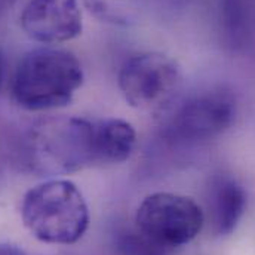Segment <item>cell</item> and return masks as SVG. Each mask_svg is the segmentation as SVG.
<instances>
[{
  "label": "cell",
  "instance_id": "6da1fadb",
  "mask_svg": "<svg viewBox=\"0 0 255 255\" xmlns=\"http://www.w3.org/2000/svg\"><path fill=\"white\" fill-rule=\"evenodd\" d=\"M83 80V67L74 54L43 46L28 51L16 64L10 95L24 110H55L73 101Z\"/></svg>",
  "mask_w": 255,
  "mask_h": 255
},
{
  "label": "cell",
  "instance_id": "7a4b0ae2",
  "mask_svg": "<svg viewBox=\"0 0 255 255\" xmlns=\"http://www.w3.org/2000/svg\"><path fill=\"white\" fill-rule=\"evenodd\" d=\"M24 156L31 171L51 177L95 166V121L74 116L39 121L25 135Z\"/></svg>",
  "mask_w": 255,
  "mask_h": 255
},
{
  "label": "cell",
  "instance_id": "3957f363",
  "mask_svg": "<svg viewBox=\"0 0 255 255\" xmlns=\"http://www.w3.org/2000/svg\"><path fill=\"white\" fill-rule=\"evenodd\" d=\"M21 218L25 229L40 242L73 245L88 230L89 208L74 183L54 178L24 194Z\"/></svg>",
  "mask_w": 255,
  "mask_h": 255
},
{
  "label": "cell",
  "instance_id": "277c9868",
  "mask_svg": "<svg viewBox=\"0 0 255 255\" xmlns=\"http://www.w3.org/2000/svg\"><path fill=\"white\" fill-rule=\"evenodd\" d=\"M118 85L132 109L165 113L181 97L183 71L180 64L163 52H138L122 64Z\"/></svg>",
  "mask_w": 255,
  "mask_h": 255
},
{
  "label": "cell",
  "instance_id": "5b68a950",
  "mask_svg": "<svg viewBox=\"0 0 255 255\" xmlns=\"http://www.w3.org/2000/svg\"><path fill=\"white\" fill-rule=\"evenodd\" d=\"M163 135L174 142L197 144L220 136L236 119V101L224 89H208L178 98L169 110Z\"/></svg>",
  "mask_w": 255,
  "mask_h": 255
},
{
  "label": "cell",
  "instance_id": "8992f818",
  "mask_svg": "<svg viewBox=\"0 0 255 255\" xmlns=\"http://www.w3.org/2000/svg\"><path fill=\"white\" fill-rule=\"evenodd\" d=\"M203 224L205 212L191 197L169 191L148 194L135 214V227L171 253L190 244Z\"/></svg>",
  "mask_w": 255,
  "mask_h": 255
},
{
  "label": "cell",
  "instance_id": "52a82bcc",
  "mask_svg": "<svg viewBox=\"0 0 255 255\" xmlns=\"http://www.w3.org/2000/svg\"><path fill=\"white\" fill-rule=\"evenodd\" d=\"M19 19L24 33L42 45L70 42L83 30L79 0H27Z\"/></svg>",
  "mask_w": 255,
  "mask_h": 255
},
{
  "label": "cell",
  "instance_id": "ba28073f",
  "mask_svg": "<svg viewBox=\"0 0 255 255\" xmlns=\"http://www.w3.org/2000/svg\"><path fill=\"white\" fill-rule=\"evenodd\" d=\"M247 191L236 177L227 172L212 174L206 184L205 202L212 232L232 235L247 209Z\"/></svg>",
  "mask_w": 255,
  "mask_h": 255
},
{
  "label": "cell",
  "instance_id": "9c48e42d",
  "mask_svg": "<svg viewBox=\"0 0 255 255\" xmlns=\"http://www.w3.org/2000/svg\"><path fill=\"white\" fill-rule=\"evenodd\" d=\"M136 147V130L128 121L109 118L95 121L97 165H115L128 160Z\"/></svg>",
  "mask_w": 255,
  "mask_h": 255
},
{
  "label": "cell",
  "instance_id": "30bf717a",
  "mask_svg": "<svg viewBox=\"0 0 255 255\" xmlns=\"http://www.w3.org/2000/svg\"><path fill=\"white\" fill-rule=\"evenodd\" d=\"M89 13L103 22L128 27L135 24L145 6L144 0H79Z\"/></svg>",
  "mask_w": 255,
  "mask_h": 255
},
{
  "label": "cell",
  "instance_id": "8fae6325",
  "mask_svg": "<svg viewBox=\"0 0 255 255\" xmlns=\"http://www.w3.org/2000/svg\"><path fill=\"white\" fill-rule=\"evenodd\" d=\"M118 255H171V251L147 238L136 227L118 232L115 239Z\"/></svg>",
  "mask_w": 255,
  "mask_h": 255
},
{
  "label": "cell",
  "instance_id": "7c38bea8",
  "mask_svg": "<svg viewBox=\"0 0 255 255\" xmlns=\"http://www.w3.org/2000/svg\"><path fill=\"white\" fill-rule=\"evenodd\" d=\"M144 1L145 4H154L160 9H169V10L183 9L190 3V0H144Z\"/></svg>",
  "mask_w": 255,
  "mask_h": 255
},
{
  "label": "cell",
  "instance_id": "4fadbf2b",
  "mask_svg": "<svg viewBox=\"0 0 255 255\" xmlns=\"http://www.w3.org/2000/svg\"><path fill=\"white\" fill-rule=\"evenodd\" d=\"M0 255H27L24 250L12 244H0Z\"/></svg>",
  "mask_w": 255,
  "mask_h": 255
},
{
  "label": "cell",
  "instance_id": "5bb4252c",
  "mask_svg": "<svg viewBox=\"0 0 255 255\" xmlns=\"http://www.w3.org/2000/svg\"><path fill=\"white\" fill-rule=\"evenodd\" d=\"M19 0H0V19L4 18L18 3Z\"/></svg>",
  "mask_w": 255,
  "mask_h": 255
},
{
  "label": "cell",
  "instance_id": "9a60e30c",
  "mask_svg": "<svg viewBox=\"0 0 255 255\" xmlns=\"http://www.w3.org/2000/svg\"><path fill=\"white\" fill-rule=\"evenodd\" d=\"M3 80H4V55L0 49V89H1Z\"/></svg>",
  "mask_w": 255,
  "mask_h": 255
}]
</instances>
